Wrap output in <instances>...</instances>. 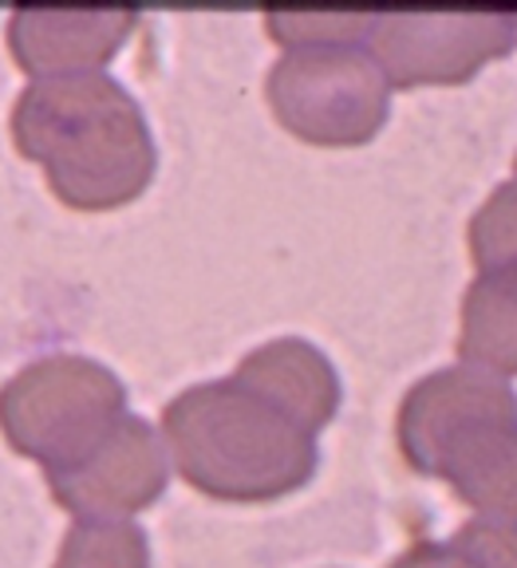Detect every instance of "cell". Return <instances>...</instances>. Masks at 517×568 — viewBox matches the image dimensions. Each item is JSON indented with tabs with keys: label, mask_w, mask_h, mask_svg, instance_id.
I'll return each mask as SVG.
<instances>
[{
	"label": "cell",
	"mask_w": 517,
	"mask_h": 568,
	"mask_svg": "<svg viewBox=\"0 0 517 568\" xmlns=\"http://www.w3.org/2000/svg\"><path fill=\"white\" fill-rule=\"evenodd\" d=\"M403 458L450 481L478 517L517 521V390L501 375L438 367L403 395L395 418Z\"/></svg>",
	"instance_id": "3"
},
{
	"label": "cell",
	"mask_w": 517,
	"mask_h": 568,
	"mask_svg": "<svg viewBox=\"0 0 517 568\" xmlns=\"http://www.w3.org/2000/svg\"><path fill=\"white\" fill-rule=\"evenodd\" d=\"M450 545L478 568H517V521L506 517H470L455 529Z\"/></svg>",
	"instance_id": "14"
},
{
	"label": "cell",
	"mask_w": 517,
	"mask_h": 568,
	"mask_svg": "<svg viewBox=\"0 0 517 568\" xmlns=\"http://www.w3.org/2000/svg\"><path fill=\"white\" fill-rule=\"evenodd\" d=\"M367 44L392 88L463 83L517 44V12H375Z\"/></svg>",
	"instance_id": "6"
},
{
	"label": "cell",
	"mask_w": 517,
	"mask_h": 568,
	"mask_svg": "<svg viewBox=\"0 0 517 568\" xmlns=\"http://www.w3.org/2000/svg\"><path fill=\"white\" fill-rule=\"evenodd\" d=\"M55 506L75 521H131L154 506L170 478V454L146 418L126 410L80 458L44 474Z\"/></svg>",
	"instance_id": "7"
},
{
	"label": "cell",
	"mask_w": 517,
	"mask_h": 568,
	"mask_svg": "<svg viewBox=\"0 0 517 568\" xmlns=\"http://www.w3.org/2000/svg\"><path fill=\"white\" fill-rule=\"evenodd\" d=\"M470 257L478 273L517 268V178L501 182L470 217Z\"/></svg>",
	"instance_id": "12"
},
{
	"label": "cell",
	"mask_w": 517,
	"mask_h": 568,
	"mask_svg": "<svg viewBox=\"0 0 517 568\" xmlns=\"http://www.w3.org/2000/svg\"><path fill=\"white\" fill-rule=\"evenodd\" d=\"M277 123L313 146H359L392 106V83L359 44H324L285 52L265 80Z\"/></svg>",
	"instance_id": "5"
},
{
	"label": "cell",
	"mask_w": 517,
	"mask_h": 568,
	"mask_svg": "<svg viewBox=\"0 0 517 568\" xmlns=\"http://www.w3.org/2000/svg\"><path fill=\"white\" fill-rule=\"evenodd\" d=\"M458 352L470 367L517 375V268L478 273L463 296Z\"/></svg>",
	"instance_id": "10"
},
{
	"label": "cell",
	"mask_w": 517,
	"mask_h": 568,
	"mask_svg": "<svg viewBox=\"0 0 517 568\" xmlns=\"http://www.w3.org/2000/svg\"><path fill=\"white\" fill-rule=\"evenodd\" d=\"M12 142L83 213L134 202L154 178V139L134 95L108 71L32 80L12 106Z\"/></svg>",
	"instance_id": "1"
},
{
	"label": "cell",
	"mask_w": 517,
	"mask_h": 568,
	"mask_svg": "<svg viewBox=\"0 0 517 568\" xmlns=\"http://www.w3.org/2000/svg\"><path fill=\"white\" fill-rule=\"evenodd\" d=\"M139 24L131 9H17L9 20V52L28 80L83 75L123 48Z\"/></svg>",
	"instance_id": "8"
},
{
	"label": "cell",
	"mask_w": 517,
	"mask_h": 568,
	"mask_svg": "<svg viewBox=\"0 0 517 568\" xmlns=\"http://www.w3.org/2000/svg\"><path fill=\"white\" fill-rule=\"evenodd\" d=\"M52 568H151L146 532L131 521H75Z\"/></svg>",
	"instance_id": "11"
},
{
	"label": "cell",
	"mask_w": 517,
	"mask_h": 568,
	"mask_svg": "<svg viewBox=\"0 0 517 568\" xmlns=\"http://www.w3.org/2000/svg\"><path fill=\"white\" fill-rule=\"evenodd\" d=\"M387 568H478V565L466 552H458L450 541H415Z\"/></svg>",
	"instance_id": "15"
},
{
	"label": "cell",
	"mask_w": 517,
	"mask_h": 568,
	"mask_svg": "<svg viewBox=\"0 0 517 568\" xmlns=\"http://www.w3.org/2000/svg\"><path fill=\"white\" fill-rule=\"evenodd\" d=\"M162 443L190 486L237 506L293 494L316 470V435L233 375L179 390L162 407Z\"/></svg>",
	"instance_id": "2"
},
{
	"label": "cell",
	"mask_w": 517,
	"mask_h": 568,
	"mask_svg": "<svg viewBox=\"0 0 517 568\" xmlns=\"http://www.w3.org/2000/svg\"><path fill=\"white\" fill-rule=\"evenodd\" d=\"M514 170H517V159H514Z\"/></svg>",
	"instance_id": "16"
},
{
	"label": "cell",
	"mask_w": 517,
	"mask_h": 568,
	"mask_svg": "<svg viewBox=\"0 0 517 568\" xmlns=\"http://www.w3.org/2000/svg\"><path fill=\"white\" fill-rule=\"evenodd\" d=\"M123 415V379L91 355H40L0 383V435L44 474L80 458Z\"/></svg>",
	"instance_id": "4"
},
{
	"label": "cell",
	"mask_w": 517,
	"mask_h": 568,
	"mask_svg": "<svg viewBox=\"0 0 517 568\" xmlns=\"http://www.w3.org/2000/svg\"><path fill=\"white\" fill-rule=\"evenodd\" d=\"M375 12H265L268 36L285 52L324 44H359L372 36Z\"/></svg>",
	"instance_id": "13"
},
{
	"label": "cell",
	"mask_w": 517,
	"mask_h": 568,
	"mask_svg": "<svg viewBox=\"0 0 517 568\" xmlns=\"http://www.w3.org/2000/svg\"><path fill=\"white\" fill-rule=\"evenodd\" d=\"M233 379L241 387H250L253 395H261L268 407H277L281 415H288L308 435H316L321 426H328L336 418L339 407L336 367L308 339L285 336L253 347L237 364Z\"/></svg>",
	"instance_id": "9"
}]
</instances>
